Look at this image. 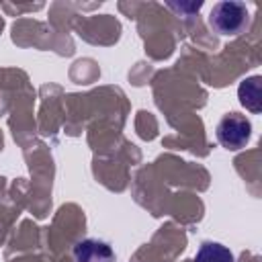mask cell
<instances>
[{"instance_id":"1","label":"cell","mask_w":262,"mask_h":262,"mask_svg":"<svg viewBox=\"0 0 262 262\" xmlns=\"http://www.w3.org/2000/svg\"><path fill=\"white\" fill-rule=\"evenodd\" d=\"M250 23V10L244 2H217L209 12V27L219 35H237Z\"/></svg>"},{"instance_id":"2","label":"cell","mask_w":262,"mask_h":262,"mask_svg":"<svg viewBox=\"0 0 262 262\" xmlns=\"http://www.w3.org/2000/svg\"><path fill=\"white\" fill-rule=\"evenodd\" d=\"M250 137H252V123L244 115L227 113L219 119V123H217V141L225 149L237 151V149L246 147Z\"/></svg>"},{"instance_id":"3","label":"cell","mask_w":262,"mask_h":262,"mask_svg":"<svg viewBox=\"0 0 262 262\" xmlns=\"http://www.w3.org/2000/svg\"><path fill=\"white\" fill-rule=\"evenodd\" d=\"M72 254H74V262H115L113 248L96 237L80 239L74 246Z\"/></svg>"},{"instance_id":"4","label":"cell","mask_w":262,"mask_h":262,"mask_svg":"<svg viewBox=\"0 0 262 262\" xmlns=\"http://www.w3.org/2000/svg\"><path fill=\"white\" fill-rule=\"evenodd\" d=\"M237 96H239V102L248 111L260 113L262 111V78L252 76V78L242 80V84L237 88Z\"/></svg>"},{"instance_id":"5","label":"cell","mask_w":262,"mask_h":262,"mask_svg":"<svg viewBox=\"0 0 262 262\" xmlns=\"http://www.w3.org/2000/svg\"><path fill=\"white\" fill-rule=\"evenodd\" d=\"M194 262H235L233 252L219 242H203L194 254Z\"/></svg>"}]
</instances>
